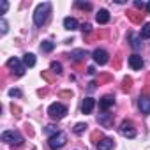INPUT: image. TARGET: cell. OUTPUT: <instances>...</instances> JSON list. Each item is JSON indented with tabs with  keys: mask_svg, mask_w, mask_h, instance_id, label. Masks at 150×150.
<instances>
[{
	"mask_svg": "<svg viewBox=\"0 0 150 150\" xmlns=\"http://www.w3.org/2000/svg\"><path fill=\"white\" fill-rule=\"evenodd\" d=\"M50 14H51V4L50 2L39 4L35 7V11H34V23H35V27H42L48 21Z\"/></svg>",
	"mask_w": 150,
	"mask_h": 150,
	"instance_id": "cell-1",
	"label": "cell"
},
{
	"mask_svg": "<svg viewBox=\"0 0 150 150\" xmlns=\"http://www.w3.org/2000/svg\"><path fill=\"white\" fill-rule=\"evenodd\" d=\"M65 143H67V136L62 131L57 132V134H53V136H50V139H48V146L51 150H60L62 146H65Z\"/></svg>",
	"mask_w": 150,
	"mask_h": 150,
	"instance_id": "cell-2",
	"label": "cell"
},
{
	"mask_svg": "<svg viewBox=\"0 0 150 150\" xmlns=\"http://www.w3.org/2000/svg\"><path fill=\"white\" fill-rule=\"evenodd\" d=\"M48 115H50V118H53V120H60V118H64V117L67 115V108H65L64 104H60V103H53V104L48 108Z\"/></svg>",
	"mask_w": 150,
	"mask_h": 150,
	"instance_id": "cell-3",
	"label": "cell"
},
{
	"mask_svg": "<svg viewBox=\"0 0 150 150\" xmlns=\"http://www.w3.org/2000/svg\"><path fill=\"white\" fill-rule=\"evenodd\" d=\"M2 141L18 146V145H21L25 139H23V136H21L18 131H6V132H2Z\"/></svg>",
	"mask_w": 150,
	"mask_h": 150,
	"instance_id": "cell-4",
	"label": "cell"
},
{
	"mask_svg": "<svg viewBox=\"0 0 150 150\" xmlns=\"http://www.w3.org/2000/svg\"><path fill=\"white\" fill-rule=\"evenodd\" d=\"M7 67L13 69L14 76H23V74H25V64H21L18 58H9L7 60Z\"/></svg>",
	"mask_w": 150,
	"mask_h": 150,
	"instance_id": "cell-5",
	"label": "cell"
},
{
	"mask_svg": "<svg viewBox=\"0 0 150 150\" xmlns=\"http://www.w3.org/2000/svg\"><path fill=\"white\" fill-rule=\"evenodd\" d=\"M120 134L122 136H125V138H136V129L132 127V122L131 120H124L122 124H120Z\"/></svg>",
	"mask_w": 150,
	"mask_h": 150,
	"instance_id": "cell-6",
	"label": "cell"
},
{
	"mask_svg": "<svg viewBox=\"0 0 150 150\" xmlns=\"http://www.w3.org/2000/svg\"><path fill=\"white\" fill-rule=\"evenodd\" d=\"M92 57H94V60H96V64H99V65H104V64H108V53L104 51V50H101V48H97V50H94V53H92Z\"/></svg>",
	"mask_w": 150,
	"mask_h": 150,
	"instance_id": "cell-7",
	"label": "cell"
},
{
	"mask_svg": "<svg viewBox=\"0 0 150 150\" xmlns=\"http://www.w3.org/2000/svg\"><path fill=\"white\" fill-rule=\"evenodd\" d=\"M115 104V97L111 96V94H108V96H103L101 99H99V108L103 110V111H106L108 108H111Z\"/></svg>",
	"mask_w": 150,
	"mask_h": 150,
	"instance_id": "cell-8",
	"label": "cell"
},
{
	"mask_svg": "<svg viewBox=\"0 0 150 150\" xmlns=\"http://www.w3.org/2000/svg\"><path fill=\"white\" fill-rule=\"evenodd\" d=\"M97 122H99L103 127L111 129V125H113V115H111V113H101V115L97 117Z\"/></svg>",
	"mask_w": 150,
	"mask_h": 150,
	"instance_id": "cell-9",
	"label": "cell"
},
{
	"mask_svg": "<svg viewBox=\"0 0 150 150\" xmlns=\"http://www.w3.org/2000/svg\"><path fill=\"white\" fill-rule=\"evenodd\" d=\"M113 146H115V141L111 138H101V141H97L96 145L97 150H113Z\"/></svg>",
	"mask_w": 150,
	"mask_h": 150,
	"instance_id": "cell-10",
	"label": "cell"
},
{
	"mask_svg": "<svg viewBox=\"0 0 150 150\" xmlns=\"http://www.w3.org/2000/svg\"><path fill=\"white\" fill-rule=\"evenodd\" d=\"M138 106H139V111H141L143 115H150V97L141 96L139 101H138Z\"/></svg>",
	"mask_w": 150,
	"mask_h": 150,
	"instance_id": "cell-11",
	"label": "cell"
},
{
	"mask_svg": "<svg viewBox=\"0 0 150 150\" xmlns=\"http://www.w3.org/2000/svg\"><path fill=\"white\" fill-rule=\"evenodd\" d=\"M129 65H131V69H134V71H139L141 67H143V58L139 57V55H131L129 57Z\"/></svg>",
	"mask_w": 150,
	"mask_h": 150,
	"instance_id": "cell-12",
	"label": "cell"
},
{
	"mask_svg": "<svg viewBox=\"0 0 150 150\" xmlns=\"http://www.w3.org/2000/svg\"><path fill=\"white\" fill-rule=\"evenodd\" d=\"M94 106H96V101H94L92 97H87V99L83 101V104H81V111H83L85 115H88V113H92Z\"/></svg>",
	"mask_w": 150,
	"mask_h": 150,
	"instance_id": "cell-13",
	"label": "cell"
},
{
	"mask_svg": "<svg viewBox=\"0 0 150 150\" xmlns=\"http://www.w3.org/2000/svg\"><path fill=\"white\" fill-rule=\"evenodd\" d=\"M85 57H87V51H85V50H74V51H71V55H69V58L74 60V62H81Z\"/></svg>",
	"mask_w": 150,
	"mask_h": 150,
	"instance_id": "cell-14",
	"label": "cell"
},
{
	"mask_svg": "<svg viewBox=\"0 0 150 150\" xmlns=\"http://www.w3.org/2000/svg\"><path fill=\"white\" fill-rule=\"evenodd\" d=\"M96 20H97V23H101V25H106V23L110 21V13H108L106 9H99V13H97Z\"/></svg>",
	"mask_w": 150,
	"mask_h": 150,
	"instance_id": "cell-15",
	"label": "cell"
},
{
	"mask_svg": "<svg viewBox=\"0 0 150 150\" xmlns=\"http://www.w3.org/2000/svg\"><path fill=\"white\" fill-rule=\"evenodd\" d=\"M23 64H25V67H34L35 65V55L34 53H25L23 55Z\"/></svg>",
	"mask_w": 150,
	"mask_h": 150,
	"instance_id": "cell-16",
	"label": "cell"
},
{
	"mask_svg": "<svg viewBox=\"0 0 150 150\" xmlns=\"http://www.w3.org/2000/svg\"><path fill=\"white\" fill-rule=\"evenodd\" d=\"M64 27H65L67 30H76L80 25H78V21L74 20V18H65V20H64Z\"/></svg>",
	"mask_w": 150,
	"mask_h": 150,
	"instance_id": "cell-17",
	"label": "cell"
},
{
	"mask_svg": "<svg viewBox=\"0 0 150 150\" xmlns=\"http://www.w3.org/2000/svg\"><path fill=\"white\" fill-rule=\"evenodd\" d=\"M129 37H131V46H132L134 50H138V48L141 46V37H139V35H134V34H129Z\"/></svg>",
	"mask_w": 150,
	"mask_h": 150,
	"instance_id": "cell-18",
	"label": "cell"
},
{
	"mask_svg": "<svg viewBox=\"0 0 150 150\" xmlns=\"http://www.w3.org/2000/svg\"><path fill=\"white\" fill-rule=\"evenodd\" d=\"M139 37H141V39H150V23H145V25H143Z\"/></svg>",
	"mask_w": 150,
	"mask_h": 150,
	"instance_id": "cell-19",
	"label": "cell"
},
{
	"mask_svg": "<svg viewBox=\"0 0 150 150\" xmlns=\"http://www.w3.org/2000/svg\"><path fill=\"white\" fill-rule=\"evenodd\" d=\"M53 48H55V42H51V41H42V44H41V50L42 51H53Z\"/></svg>",
	"mask_w": 150,
	"mask_h": 150,
	"instance_id": "cell-20",
	"label": "cell"
},
{
	"mask_svg": "<svg viewBox=\"0 0 150 150\" xmlns=\"http://www.w3.org/2000/svg\"><path fill=\"white\" fill-rule=\"evenodd\" d=\"M74 6H76L78 9H83V11H90V9H92V4H88V2H81V0H78V2L74 4Z\"/></svg>",
	"mask_w": 150,
	"mask_h": 150,
	"instance_id": "cell-21",
	"label": "cell"
},
{
	"mask_svg": "<svg viewBox=\"0 0 150 150\" xmlns=\"http://www.w3.org/2000/svg\"><path fill=\"white\" fill-rule=\"evenodd\" d=\"M127 14L132 23H141V20H143V14H138V13H127Z\"/></svg>",
	"mask_w": 150,
	"mask_h": 150,
	"instance_id": "cell-22",
	"label": "cell"
},
{
	"mask_svg": "<svg viewBox=\"0 0 150 150\" xmlns=\"http://www.w3.org/2000/svg\"><path fill=\"white\" fill-rule=\"evenodd\" d=\"M87 124H83V122H80V124H76V125H74V132H76V134H81V132H85L87 131Z\"/></svg>",
	"mask_w": 150,
	"mask_h": 150,
	"instance_id": "cell-23",
	"label": "cell"
},
{
	"mask_svg": "<svg viewBox=\"0 0 150 150\" xmlns=\"http://www.w3.org/2000/svg\"><path fill=\"white\" fill-rule=\"evenodd\" d=\"M51 72L60 74V72H62V64H60V62H51Z\"/></svg>",
	"mask_w": 150,
	"mask_h": 150,
	"instance_id": "cell-24",
	"label": "cell"
},
{
	"mask_svg": "<svg viewBox=\"0 0 150 150\" xmlns=\"http://www.w3.org/2000/svg\"><path fill=\"white\" fill-rule=\"evenodd\" d=\"M44 132H46V134H50V136H53V134H57V132H60V131H58L55 125H46Z\"/></svg>",
	"mask_w": 150,
	"mask_h": 150,
	"instance_id": "cell-25",
	"label": "cell"
},
{
	"mask_svg": "<svg viewBox=\"0 0 150 150\" xmlns=\"http://www.w3.org/2000/svg\"><path fill=\"white\" fill-rule=\"evenodd\" d=\"M131 83H132L131 78H124V87H122V90H124V92H129V90H131Z\"/></svg>",
	"mask_w": 150,
	"mask_h": 150,
	"instance_id": "cell-26",
	"label": "cell"
},
{
	"mask_svg": "<svg viewBox=\"0 0 150 150\" xmlns=\"http://www.w3.org/2000/svg\"><path fill=\"white\" fill-rule=\"evenodd\" d=\"M81 32L88 35V34L92 32V25H90V23H83V25H81Z\"/></svg>",
	"mask_w": 150,
	"mask_h": 150,
	"instance_id": "cell-27",
	"label": "cell"
},
{
	"mask_svg": "<svg viewBox=\"0 0 150 150\" xmlns=\"http://www.w3.org/2000/svg\"><path fill=\"white\" fill-rule=\"evenodd\" d=\"M0 27H2V34H7V30H9L7 27H9V25H7L6 18H2V20H0Z\"/></svg>",
	"mask_w": 150,
	"mask_h": 150,
	"instance_id": "cell-28",
	"label": "cell"
},
{
	"mask_svg": "<svg viewBox=\"0 0 150 150\" xmlns=\"http://www.w3.org/2000/svg\"><path fill=\"white\" fill-rule=\"evenodd\" d=\"M9 96H11V97H21V90H18V88H11V90H9Z\"/></svg>",
	"mask_w": 150,
	"mask_h": 150,
	"instance_id": "cell-29",
	"label": "cell"
},
{
	"mask_svg": "<svg viewBox=\"0 0 150 150\" xmlns=\"http://www.w3.org/2000/svg\"><path fill=\"white\" fill-rule=\"evenodd\" d=\"M0 7H2V11H0V14H6V11L9 9V4L6 2V0H2V4H0Z\"/></svg>",
	"mask_w": 150,
	"mask_h": 150,
	"instance_id": "cell-30",
	"label": "cell"
},
{
	"mask_svg": "<svg viewBox=\"0 0 150 150\" xmlns=\"http://www.w3.org/2000/svg\"><path fill=\"white\" fill-rule=\"evenodd\" d=\"M134 7H136V9H143V7H146V4H145V2H139V0H136V2H134Z\"/></svg>",
	"mask_w": 150,
	"mask_h": 150,
	"instance_id": "cell-31",
	"label": "cell"
},
{
	"mask_svg": "<svg viewBox=\"0 0 150 150\" xmlns=\"http://www.w3.org/2000/svg\"><path fill=\"white\" fill-rule=\"evenodd\" d=\"M60 97H72V92H60Z\"/></svg>",
	"mask_w": 150,
	"mask_h": 150,
	"instance_id": "cell-32",
	"label": "cell"
},
{
	"mask_svg": "<svg viewBox=\"0 0 150 150\" xmlns=\"http://www.w3.org/2000/svg\"><path fill=\"white\" fill-rule=\"evenodd\" d=\"M88 74H96V69L94 67H88Z\"/></svg>",
	"mask_w": 150,
	"mask_h": 150,
	"instance_id": "cell-33",
	"label": "cell"
},
{
	"mask_svg": "<svg viewBox=\"0 0 150 150\" xmlns=\"http://www.w3.org/2000/svg\"><path fill=\"white\" fill-rule=\"evenodd\" d=\"M143 92H145V94H150V87H146V88H145Z\"/></svg>",
	"mask_w": 150,
	"mask_h": 150,
	"instance_id": "cell-34",
	"label": "cell"
},
{
	"mask_svg": "<svg viewBox=\"0 0 150 150\" xmlns=\"http://www.w3.org/2000/svg\"><path fill=\"white\" fill-rule=\"evenodd\" d=\"M146 13H150V2L146 4Z\"/></svg>",
	"mask_w": 150,
	"mask_h": 150,
	"instance_id": "cell-35",
	"label": "cell"
}]
</instances>
